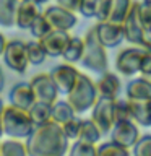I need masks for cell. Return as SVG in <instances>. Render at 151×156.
Instances as JSON below:
<instances>
[{
	"label": "cell",
	"instance_id": "6da1fadb",
	"mask_svg": "<svg viewBox=\"0 0 151 156\" xmlns=\"http://www.w3.org/2000/svg\"><path fill=\"white\" fill-rule=\"evenodd\" d=\"M70 140L63 133L62 125L54 120L36 125L26 138L28 154L33 156H51L68 153Z\"/></svg>",
	"mask_w": 151,
	"mask_h": 156
},
{
	"label": "cell",
	"instance_id": "7a4b0ae2",
	"mask_svg": "<svg viewBox=\"0 0 151 156\" xmlns=\"http://www.w3.org/2000/svg\"><path fill=\"white\" fill-rule=\"evenodd\" d=\"M33 119L29 115L28 109L23 107L8 104L3 106L2 111V129L3 135L10 136V138H19V140H26L29 133L34 130Z\"/></svg>",
	"mask_w": 151,
	"mask_h": 156
},
{
	"label": "cell",
	"instance_id": "3957f363",
	"mask_svg": "<svg viewBox=\"0 0 151 156\" xmlns=\"http://www.w3.org/2000/svg\"><path fill=\"white\" fill-rule=\"evenodd\" d=\"M65 96L75 111V114H85L94 106L96 99L99 98V93H97L96 83L88 75L80 72L75 80V85L72 86V90Z\"/></svg>",
	"mask_w": 151,
	"mask_h": 156
},
{
	"label": "cell",
	"instance_id": "277c9868",
	"mask_svg": "<svg viewBox=\"0 0 151 156\" xmlns=\"http://www.w3.org/2000/svg\"><path fill=\"white\" fill-rule=\"evenodd\" d=\"M81 65H85L88 70L101 73L107 70V54L106 47L96 36L94 26L90 28L83 37V55L80 58Z\"/></svg>",
	"mask_w": 151,
	"mask_h": 156
},
{
	"label": "cell",
	"instance_id": "5b68a950",
	"mask_svg": "<svg viewBox=\"0 0 151 156\" xmlns=\"http://www.w3.org/2000/svg\"><path fill=\"white\" fill-rule=\"evenodd\" d=\"M140 2H132L128 13L125 15L124 21H122V28H124V37L125 41H128L132 46H143L148 47L145 44L143 39V24L140 21Z\"/></svg>",
	"mask_w": 151,
	"mask_h": 156
},
{
	"label": "cell",
	"instance_id": "8992f818",
	"mask_svg": "<svg viewBox=\"0 0 151 156\" xmlns=\"http://www.w3.org/2000/svg\"><path fill=\"white\" fill-rule=\"evenodd\" d=\"M3 62L10 70L19 73H26L28 67H29V60H28V54H26V42L15 39V41L7 42L5 51L2 54Z\"/></svg>",
	"mask_w": 151,
	"mask_h": 156
},
{
	"label": "cell",
	"instance_id": "52a82bcc",
	"mask_svg": "<svg viewBox=\"0 0 151 156\" xmlns=\"http://www.w3.org/2000/svg\"><path fill=\"white\" fill-rule=\"evenodd\" d=\"M145 52L143 46H130L122 49L115 57V68L122 76H135L140 73V60Z\"/></svg>",
	"mask_w": 151,
	"mask_h": 156
},
{
	"label": "cell",
	"instance_id": "ba28073f",
	"mask_svg": "<svg viewBox=\"0 0 151 156\" xmlns=\"http://www.w3.org/2000/svg\"><path fill=\"white\" fill-rule=\"evenodd\" d=\"M114 101L112 98L99 96L94 102V106L91 107V120L99 127L102 135L111 133L112 125H114Z\"/></svg>",
	"mask_w": 151,
	"mask_h": 156
},
{
	"label": "cell",
	"instance_id": "9c48e42d",
	"mask_svg": "<svg viewBox=\"0 0 151 156\" xmlns=\"http://www.w3.org/2000/svg\"><path fill=\"white\" fill-rule=\"evenodd\" d=\"M29 85L33 88L34 98L36 101H42L47 102V104H52V102L57 101L58 98V90L54 83L51 73H39V75H34L29 81Z\"/></svg>",
	"mask_w": 151,
	"mask_h": 156
},
{
	"label": "cell",
	"instance_id": "30bf717a",
	"mask_svg": "<svg viewBox=\"0 0 151 156\" xmlns=\"http://www.w3.org/2000/svg\"><path fill=\"white\" fill-rule=\"evenodd\" d=\"M96 36L101 41V44L106 49H114L120 46L122 41H125L124 37V28L120 23H112V21H97L94 26Z\"/></svg>",
	"mask_w": 151,
	"mask_h": 156
},
{
	"label": "cell",
	"instance_id": "8fae6325",
	"mask_svg": "<svg viewBox=\"0 0 151 156\" xmlns=\"http://www.w3.org/2000/svg\"><path fill=\"white\" fill-rule=\"evenodd\" d=\"M111 135H112V140L114 141H117L119 145L130 150V148H133L135 141L138 140L140 132H138V125L132 119H124V120L114 122Z\"/></svg>",
	"mask_w": 151,
	"mask_h": 156
},
{
	"label": "cell",
	"instance_id": "7c38bea8",
	"mask_svg": "<svg viewBox=\"0 0 151 156\" xmlns=\"http://www.w3.org/2000/svg\"><path fill=\"white\" fill-rule=\"evenodd\" d=\"M42 15L47 18V21L51 23L52 28L55 29H65V31H70L72 28L76 26V15L72 10H67L60 7V5H52V7H47L42 12Z\"/></svg>",
	"mask_w": 151,
	"mask_h": 156
},
{
	"label": "cell",
	"instance_id": "4fadbf2b",
	"mask_svg": "<svg viewBox=\"0 0 151 156\" xmlns=\"http://www.w3.org/2000/svg\"><path fill=\"white\" fill-rule=\"evenodd\" d=\"M68 41H70V33L65 31V29H55V28H52L42 39H39L47 57H62V52Z\"/></svg>",
	"mask_w": 151,
	"mask_h": 156
},
{
	"label": "cell",
	"instance_id": "5bb4252c",
	"mask_svg": "<svg viewBox=\"0 0 151 156\" xmlns=\"http://www.w3.org/2000/svg\"><path fill=\"white\" fill-rule=\"evenodd\" d=\"M78 68L73 67V63H62V65H57L54 70L51 72V76L54 83H55L58 93H63V94H67L68 91L72 90V86L75 85V80L78 76Z\"/></svg>",
	"mask_w": 151,
	"mask_h": 156
},
{
	"label": "cell",
	"instance_id": "9a60e30c",
	"mask_svg": "<svg viewBox=\"0 0 151 156\" xmlns=\"http://www.w3.org/2000/svg\"><path fill=\"white\" fill-rule=\"evenodd\" d=\"M128 107L132 120L136 125L151 127V99H128Z\"/></svg>",
	"mask_w": 151,
	"mask_h": 156
},
{
	"label": "cell",
	"instance_id": "2e32d148",
	"mask_svg": "<svg viewBox=\"0 0 151 156\" xmlns=\"http://www.w3.org/2000/svg\"><path fill=\"white\" fill-rule=\"evenodd\" d=\"M8 99H10V104L23 107V109H29V106L36 101V98H34L31 85L21 81V83H16V85L10 90Z\"/></svg>",
	"mask_w": 151,
	"mask_h": 156
},
{
	"label": "cell",
	"instance_id": "e0dca14e",
	"mask_svg": "<svg viewBox=\"0 0 151 156\" xmlns=\"http://www.w3.org/2000/svg\"><path fill=\"white\" fill-rule=\"evenodd\" d=\"M37 13H39V5H36L31 0H21L18 3L16 13H15V26L19 29H29Z\"/></svg>",
	"mask_w": 151,
	"mask_h": 156
},
{
	"label": "cell",
	"instance_id": "ac0fdd59",
	"mask_svg": "<svg viewBox=\"0 0 151 156\" xmlns=\"http://www.w3.org/2000/svg\"><path fill=\"white\" fill-rule=\"evenodd\" d=\"M96 88L99 96H106V98H112L115 99L119 96L120 91V78L112 72H102L99 80L96 81Z\"/></svg>",
	"mask_w": 151,
	"mask_h": 156
},
{
	"label": "cell",
	"instance_id": "d6986e66",
	"mask_svg": "<svg viewBox=\"0 0 151 156\" xmlns=\"http://www.w3.org/2000/svg\"><path fill=\"white\" fill-rule=\"evenodd\" d=\"M127 98L128 99H151V80L141 76L130 80L127 85Z\"/></svg>",
	"mask_w": 151,
	"mask_h": 156
},
{
	"label": "cell",
	"instance_id": "ffe728a7",
	"mask_svg": "<svg viewBox=\"0 0 151 156\" xmlns=\"http://www.w3.org/2000/svg\"><path fill=\"white\" fill-rule=\"evenodd\" d=\"M75 111L73 107L70 106V102L67 99H57L55 102H52V107H51V120L57 122V124H65L67 120H70L72 117H75Z\"/></svg>",
	"mask_w": 151,
	"mask_h": 156
},
{
	"label": "cell",
	"instance_id": "44dd1931",
	"mask_svg": "<svg viewBox=\"0 0 151 156\" xmlns=\"http://www.w3.org/2000/svg\"><path fill=\"white\" fill-rule=\"evenodd\" d=\"M101 138H102V132L99 130V127H97L91 119H81L80 133H78V138L76 140L97 145L101 141Z\"/></svg>",
	"mask_w": 151,
	"mask_h": 156
},
{
	"label": "cell",
	"instance_id": "7402d4cb",
	"mask_svg": "<svg viewBox=\"0 0 151 156\" xmlns=\"http://www.w3.org/2000/svg\"><path fill=\"white\" fill-rule=\"evenodd\" d=\"M81 55H83V37L70 36V41L67 42V46L62 52V58L68 63H76L80 62Z\"/></svg>",
	"mask_w": 151,
	"mask_h": 156
},
{
	"label": "cell",
	"instance_id": "603a6c76",
	"mask_svg": "<svg viewBox=\"0 0 151 156\" xmlns=\"http://www.w3.org/2000/svg\"><path fill=\"white\" fill-rule=\"evenodd\" d=\"M0 154L2 156H26L28 154L26 141L8 136V140L0 141Z\"/></svg>",
	"mask_w": 151,
	"mask_h": 156
},
{
	"label": "cell",
	"instance_id": "cb8c5ba5",
	"mask_svg": "<svg viewBox=\"0 0 151 156\" xmlns=\"http://www.w3.org/2000/svg\"><path fill=\"white\" fill-rule=\"evenodd\" d=\"M19 0H0V26H15V13H16Z\"/></svg>",
	"mask_w": 151,
	"mask_h": 156
},
{
	"label": "cell",
	"instance_id": "d4e9b609",
	"mask_svg": "<svg viewBox=\"0 0 151 156\" xmlns=\"http://www.w3.org/2000/svg\"><path fill=\"white\" fill-rule=\"evenodd\" d=\"M51 107L52 104H47V102H42V101H34L28 109L29 115L33 119V124L41 125L51 120Z\"/></svg>",
	"mask_w": 151,
	"mask_h": 156
},
{
	"label": "cell",
	"instance_id": "484cf974",
	"mask_svg": "<svg viewBox=\"0 0 151 156\" xmlns=\"http://www.w3.org/2000/svg\"><path fill=\"white\" fill-rule=\"evenodd\" d=\"M133 0H112V5H111V12H109V16H107V21H112V23H120L124 21L125 15L128 13L130 10V5Z\"/></svg>",
	"mask_w": 151,
	"mask_h": 156
},
{
	"label": "cell",
	"instance_id": "4316f807",
	"mask_svg": "<svg viewBox=\"0 0 151 156\" xmlns=\"http://www.w3.org/2000/svg\"><path fill=\"white\" fill-rule=\"evenodd\" d=\"M96 150H97V154L99 156H125V154L130 153L128 148L119 145L112 138L109 141H104V143L96 145Z\"/></svg>",
	"mask_w": 151,
	"mask_h": 156
},
{
	"label": "cell",
	"instance_id": "83f0119b",
	"mask_svg": "<svg viewBox=\"0 0 151 156\" xmlns=\"http://www.w3.org/2000/svg\"><path fill=\"white\" fill-rule=\"evenodd\" d=\"M51 29H52L51 23L47 21V18L42 15V12H39L36 15V18L33 20L31 26H29V33H31V36L34 39H37V41H39V39H42L49 31H51Z\"/></svg>",
	"mask_w": 151,
	"mask_h": 156
},
{
	"label": "cell",
	"instance_id": "f1b7e54d",
	"mask_svg": "<svg viewBox=\"0 0 151 156\" xmlns=\"http://www.w3.org/2000/svg\"><path fill=\"white\" fill-rule=\"evenodd\" d=\"M26 54H28V60H29V65H39L46 60L47 54L44 51L42 44L37 41H31V42H26Z\"/></svg>",
	"mask_w": 151,
	"mask_h": 156
},
{
	"label": "cell",
	"instance_id": "f546056e",
	"mask_svg": "<svg viewBox=\"0 0 151 156\" xmlns=\"http://www.w3.org/2000/svg\"><path fill=\"white\" fill-rule=\"evenodd\" d=\"M68 153L72 156H97V150H96V145H93V143L75 140L72 148H68Z\"/></svg>",
	"mask_w": 151,
	"mask_h": 156
},
{
	"label": "cell",
	"instance_id": "4dcf8cb0",
	"mask_svg": "<svg viewBox=\"0 0 151 156\" xmlns=\"http://www.w3.org/2000/svg\"><path fill=\"white\" fill-rule=\"evenodd\" d=\"M80 127H81V119L78 117H72L70 120H67L65 124H62V130L63 133L67 135V138L70 141H75L78 138V133H80Z\"/></svg>",
	"mask_w": 151,
	"mask_h": 156
},
{
	"label": "cell",
	"instance_id": "1f68e13d",
	"mask_svg": "<svg viewBox=\"0 0 151 156\" xmlns=\"http://www.w3.org/2000/svg\"><path fill=\"white\" fill-rule=\"evenodd\" d=\"M124 119H132L128 99H119V98H115V101H114V122L124 120Z\"/></svg>",
	"mask_w": 151,
	"mask_h": 156
},
{
	"label": "cell",
	"instance_id": "d6a6232c",
	"mask_svg": "<svg viewBox=\"0 0 151 156\" xmlns=\"http://www.w3.org/2000/svg\"><path fill=\"white\" fill-rule=\"evenodd\" d=\"M135 156H151V135L138 136V140L133 145Z\"/></svg>",
	"mask_w": 151,
	"mask_h": 156
},
{
	"label": "cell",
	"instance_id": "836d02e7",
	"mask_svg": "<svg viewBox=\"0 0 151 156\" xmlns=\"http://www.w3.org/2000/svg\"><path fill=\"white\" fill-rule=\"evenodd\" d=\"M96 7H97V0H78L76 12L81 13L85 18H94Z\"/></svg>",
	"mask_w": 151,
	"mask_h": 156
},
{
	"label": "cell",
	"instance_id": "e575fe53",
	"mask_svg": "<svg viewBox=\"0 0 151 156\" xmlns=\"http://www.w3.org/2000/svg\"><path fill=\"white\" fill-rule=\"evenodd\" d=\"M140 73L143 76H151V46L145 47V52L140 60Z\"/></svg>",
	"mask_w": 151,
	"mask_h": 156
},
{
	"label": "cell",
	"instance_id": "d590c367",
	"mask_svg": "<svg viewBox=\"0 0 151 156\" xmlns=\"http://www.w3.org/2000/svg\"><path fill=\"white\" fill-rule=\"evenodd\" d=\"M111 5H112V0H97V7H96V20L97 21H104L109 16V12H111Z\"/></svg>",
	"mask_w": 151,
	"mask_h": 156
},
{
	"label": "cell",
	"instance_id": "8d00e7d4",
	"mask_svg": "<svg viewBox=\"0 0 151 156\" xmlns=\"http://www.w3.org/2000/svg\"><path fill=\"white\" fill-rule=\"evenodd\" d=\"M138 13H140V21L143 26L151 23V8L149 7H146V5H143L140 2V12Z\"/></svg>",
	"mask_w": 151,
	"mask_h": 156
},
{
	"label": "cell",
	"instance_id": "74e56055",
	"mask_svg": "<svg viewBox=\"0 0 151 156\" xmlns=\"http://www.w3.org/2000/svg\"><path fill=\"white\" fill-rule=\"evenodd\" d=\"M57 5L67 8V10H72V12H76L78 8V0H55Z\"/></svg>",
	"mask_w": 151,
	"mask_h": 156
},
{
	"label": "cell",
	"instance_id": "f35d334b",
	"mask_svg": "<svg viewBox=\"0 0 151 156\" xmlns=\"http://www.w3.org/2000/svg\"><path fill=\"white\" fill-rule=\"evenodd\" d=\"M143 39L146 46H151V23L143 26Z\"/></svg>",
	"mask_w": 151,
	"mask_h": 156
},
{
	"label": "cell",
	"instance_id": "ab89813d",
	"mask_svg": "<svg viewBox=\"0 0 151 156\" xmlns=\"http://www.w3.org/2000/svg\"><path fill=\"white\" fill-rule=\"evenodd\" d=\"M7 39H5V36H3V34L2 33H0V55H2V54H3V51H5V46H7Z\"/></svg>",
	"mask_w": 151,
	"mask_h": 156
},
{
	"label": "cell",
	"instance_id": "60d3db41",
	"mask_svg": "<svg viewBox=\"0 0 151 156\" xmlns=\"http://www.w3.org/2000/svg\"><path fill=\"white\" fill-rule=\"evenodd\" d=\"M2 111H3V101L0 98V138L3 136V129H2Z\"/></svg>",
	"mask_w": 151,
	"mask_h": 156
},
{
	"label": "cell",
	"instance_id": "b9f144b4",
	"mask_svg": "<svg viewBox=\"0 0 151 156\" xmlns=\"http://www.w3.org/2000/svg\"><path fill=\"white\" fill-rule=\"evenodd\" d=\"M3 86H5V75H3V70H2V67H0V93H2Z\"/></svg>",
	"mask_w": 151,
	"mask_h": 156
},
{
	"label": "cell",
	"instance_id": "7bdbcfd3",
	"mask_svg": "<svg viewBox=\"0 0 151 156\" xmlns=\"http://www.w3.org/2000/svg\"><path fill=\"white\" fill-rule=\"evenodd\" d=\"M31 2H34L36 5H39V7H41V5H44V3H47L49 0H31Z\"/></svg>",
	"mask_w": 151,
	"mask_h": 156
},
{
	"label": "cell",
	"instance_id": "ee69618b",
	"mask_svg": "<svg viewBox=\"0 0 151 156\" xmlns=\"http://www.w3.org/2000/svg\"><path fill=\"white\" fill-rule=\"evenodd\" d=\"M141 3L146 5V7H149L151 8V0H141Z\"/></svg>",
	"mask_w": 151,
	"mask_h": 156
},
{
	"label": "cell",
	"instance_id": "f6af8a7d",
	"mask_svg": "<svg viewBox=\"0 0 151 156\" xmlns=\"http://www.w3.org/2000/svg\"><path fill=\"white\" fill-rule=\"evenodd\" d=\"M19 2H21V0H19Z\"/></svg>",
	"mask_w": 151,
	"mask_h": 156
},
{
	"label": "cell",
	"instance_id": "bcb514c9",
	"mask_svg": "<svg viewBox=\"0 0 151 156\" xmlns=\"http://www.w3.org/2000/svg\"><path fill=\"white\" fill-rule=\"evenodd\" d=\"M149 78H151V76H149Z\"/></svg>",
	"mask_w": 151,
	"mask_h": 156
}]
</instances>
